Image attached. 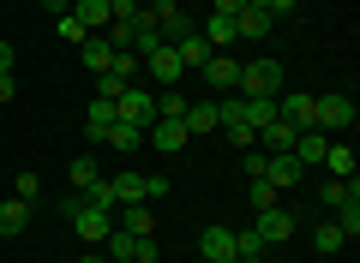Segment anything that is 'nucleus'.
I'll return each instance as SVG.
<instances>
[{
	"mask_svg": "<svg viewBox=\"0 0 360 263\" xmlns=\"http://www.w3.org/2000/svg\"><path fill=\"white\" fill-rule=\"evenodd\" d=\"M295 138H300V132H295V126H288V120H270L264 132H258V150L283 156V150H295Z\"/></svg>",
	"mask_w": 360,
	"mask_h": 263,
	"instance_id": "aec40b11",
	"label": "nucleus"
},
{
	"mask_svg": "<svg viewBox=\"0 0 360 263\" xmlns=\"http://www.w3.org/2000/svg\"><path fill=\"white\" fill-rule=\"evenodd\" d=\"M150 18H156V30H162V42H174V36H186V30H198L193 18L180 13V0H156V6H150Z\"/></svg>",
	"mask_w": 360,
	"mask_h": 263,
	"instance_id": "6e6552de",
	"label": "nucleus"
},
{
	"mask_svg": "<svg viewBox=\"0 0 360 263\" xmlns=\"http://www.w3.org/2000/svg\"><path fill=\"white\" fill-rule=\"evenodd\" d=\"M324 150H330V132H300L295 138V162L300 168H324Z\"/></svg>",
	"mask_w": 360,
	"mask_h": 263,
	"instance_id": "a211bd4d",
	"label": "nucleus"
},
{
	"mask_svg": "<svg viewBox=\"0 0 360 263\" xmlns=\"http://www.w3.org/2000/svg\"><path fill=\"white\" fill-rule=\"evenodd\" d=\"M324 168H330L336 180H354V150H348V144H330V150H324Z\"/></svg>",
	"mask_w": 360,
	"mask_h": 263,
	"instance_id": "bb28decb",
	"label": "nucleus"
},
{
	"mask_svg": "<svg viewBox=\"0 0 360 263\" xmlns=\"http://www.w3.org/2000/svg\"><path fill=\"white\" fill-rule=\"evenodd\" d=\"M198 72H205V84H210V90H234V78H240V60H229V54H210Z\"/></svg>",
	"mask_w": 360,
	"mask_h": 263,
	"instance_id": "f3484780",
	"label": "nucleus"
},
{
	"mask_svg": "<svg viewBox=\"0 0 360 263\" xmlns=\"http://www.w3.org/2000/svg\"><path fill=\"white\" fill-rule=\"evenodd\" d=\"M144 72H150L156 84H168V90H174L180 78H186V66H180V54H174V48H168V42H162V48H156V54H144Z\"/></svg>",
	"mask_w": 360,
	"mask_h": 263,
	"instance_id": "1a4fd4ad",
	"label": "nucleus"
},
{
	"mask_svg": "<svg viewBox=\"0 0 360 263\" xmlns=\"http://www.w3.org/2000/svg\"><path fill=\"white\" fill-rule=\"evenodd\" d=\"M348 126H354V96L348 90L319 96V132H348Z\"/></svg>",
	"mask_w": 360,
	"mask_h": 263,
	"instance_id": "39448f33",
	"label": "nucleus"
},
{
	"mask_svg": "<svg viewBox=\"0 0 360 263\" xmlns=\"http://www.w3.org/2000/svg\"><path fill=\"white\" fill-rule=\"evenodd\" d=\"M240 6H246V0H210V13H229V18L240 13Z\"/></svg>",
	"mask_w": 360,
	"mask_h": 263,
	"instance_id": "4c0bfd02",
	"label": "nucleus"
},
{
	"mask_svg": "<svg viewBox=\"0 0 360 263\" xmlns=\"http://www.w3.org/2000/svg\"><path fill=\"white\" fill-rule=\"evenodd\" d=\"M186 132H217V102H186Z\"/></svg>",
	"mask_w": 360,
	"mask_h": 263,
	"instance_id": "393cba45",
	"label": "nucleus"
},
{
	"mask_svg": "<svg viewBox=\"0 0 360 263\" xmlns=\"http://www.w3.org/2000/svg\"><path fill=\"white\" fill-rule=\"evenodd\" d=\"M108 13H115V25H132L144 6H139V0H108Z\"/></svg>",
	"mask_w": 360,
	"mask_h": 263,
	"instance_id": "e433bc0d",
	"label": "nucleus"
},
{
	"mask_svg": "<svg viewBox=\"0 0 360 263\" xmlns=\"http://www.w3.org/2000/svg\"><path fill=\"white\" fill-rule=\"evenodd\" d=\"M78 60H84V66H90V72L103 78V72H108V66H115V48H108V36H90V42H84V48H78Z\"/></svg>",
	"mask_w": 360,
	"mask_h": 263,
	"instance_id": "5701e85b",
	"label": "nucleus"
},
{
	"mask_svg": "<svg viewBox=\"0 0 360 263\" xmlns=\"http://www.w3.org/2000/svg\"><path fill=\"white\" fill-rule=\"evenodd\" d=\"M168 48L180 54V66H186V72H198V66H205L210 54H217V48H210V42H205V36H198V30H186V36H174V42H168Z\"/></svg>",
	"mask_w": 360,
	"mask_h": 263,
	"instance_id": "f8f14e48",
	"label": "nucleus"
},
{
	"mask_svg": "<svg viewBox=\"0 0 360 263\" xmlns=\"http://www.w3.org/2000/svg\"><path fill=\"white\" fill-rule=\"evenodd\" d=\"M103 144H108V150H120V156H132V150L144 144V132H139V126H127V120H115V126L103 132Z\"/></svg>",
	"mask_w": 360,
	"mask_h": 263,
	"instance_id": "4be33fe9",
	"label": "nucleus"
},
{
	"mask_svg": "<svg viewBox=\"0 0 360 263\" xmlns=\"http://www.w3.org/2000/svg\"><path fill=\"white\" fill-rule=\"evenodd\" d=\"M324 203L342 210V203H360V180H324Z\"/></svg>",
	"mask_w": 360,
	"mask_h": 263,
	"instance_id": "a878e982",
	"label": "nucleus"
},
{
	"mask_svg": "<svg viewBox=\"0 0 360 263\" xmlns=\"http://www.w3.org/2000/svg\"><path fill=\"white\" fill-rule=\"evenodd\" d=\"M108 126H115V102H108V96H96V102L84 108V132H90V144H103V132H108Z\"/></svg>",
	"mask_w": 360,
	"mask_h": 263,
	"instance_id": "412c9836",
	"label": "nucleus"
},
{
	"mask_svg": "<svg viewBox=\"0 0 360 263\" xmlns=\"http://www.w3.org/2000/svg\"><path fill=\"white\" fill-rule=\"evenodd\" d=\"M156 114H162V120H186V96H180V90H162V96H156Z\"/></svg>",
	"mask_w": 360,
	"mask_h": 263,
	"instance_id": "7c9ffc66",
	"label": "nucleus"
},
{
	"mask_svg": "<svg viewBox=\"0 0 360 263\" xmlns=\"http://www.w3.org/2000/svg\"><path fill=\"white\" fill-rule=\"evenodd\" d=\"M234 96H283V60H240V78H234Z\"/></svg>",
	"mask_w": 360,
	"mask_h": 263,
	"instance_id": "f257e3e1",
	"label": "nucleus"
},
{
	"mask_svg": "<svg viewBox=\"0 0 360 263\" xmlns=\"http://www.w3.org/2000/svg\"><path fill=\"white\" fill-rule=\"evenodd\" d=\"M25 227H30V203H25V198H0V234L18 239Z\"/></svg>",
	"mask_w": 360,
	"mask_h": 263,
	"instance_id": "6ab92c4d",
	"label": "nucleus"
},
{
	"mask_svg": "<svg viewBox=\"0 0 360 263\" xmlns=\"http://www.w3.org/2000/svg\"><path fill=\"white\" fill-rule=\"evenodd\" d=\"M234 263H264V251H258V257H234Z\"/></svg>",
	"mask_w": 360,
	"mask_h": 263,
	"instance_id": "37998d69",
	"label": "nucleus"
},
{
	"mask_svg": "<svg viewBox=\"0 0 360 263\" xmlns=\"http://www.w3.org/2000/svg\"><path fill=\"white\" fill-rule=\"evenodd\" d=\"M139 72H144V60H139V54H132V48H115V66H108V78H127V84H132Z\"/></svg>",
	"mask_w": 360,
	"mask_h": 263,
	"instance_id": "c85d7f7f",
	"label": "nucleus"
},
{
	"mask_svg": "<svg viewBox=\"0 0 360 263\" xmlns=\"http://www.w3.org/2000/svg\"><path fill=\"white\" fill-rule=\"evenodd\" d=\"M78 263H108V257H103V251H90V257H78Z\"/></svg>",
	"mask_w": 360,
	"mask_h": 263,
	"instance_id": "79ce46f5",
	"label": "nucleus"
},
{
	"mask_svg": "<svg viewBox=\"0 0 360 263\" xmlns=\"http://www.w3.org/2000/svg\"><path fill=\"white\" fill-rule=\"evenodd\" d=\"M37 6H42V13H54V18L66 13V0H37Z\"/></svg>",
	"mask_w": 360,
	"mask_h": 263,
	"instance_id": "a19ab883",
	"label": "nucleus"
},
{
	"mask_svg": "<svg viewBox=\"0 0 360 263\" xmlns=\"http://www.w3.org/2000/svg\"><path fill=\"white\" fill-rule=\"evenodd\" d=\"M108 186H115V210L120 203H150V174H132L127 168V174H115Z\"/></svg>",
	"mask_w": 360,
	"mask_h": 263,
	"instance_id": "9b49d317",
	"label": "nucleus"
},
{
	"mask_svg": "<svg viewBox=\"0 0 360 263\" xmlns=\"http://www.w3.org/2000/svg\"><path fill=\"white\" fill-rule=\"evenodd\" d=\"M246 186H252V215L276 203V186H270V180H246Z\"/></svg>",
	"mask_w": 360,
	"mask_h": 263,
	"instance_id": "72a5a7b5",
	"label": "nucleus"
},
{
	"mask_svg": "<svg viewBox=\"0 0 360 263\" xmlns=\"http://www.w3.org/2000/svg\"><path fill=\"white\" fill-rule=\"evenodd\" d=\"M13 198H25L30 210H37V198H42V180H37V174H18V180H13Z\"/></svg>",
	"mask_w": 360,
	"mask_h": 263,
	"instance_id": "473e14b6",
	"label": "nucleus"
},
{
	"mask_svg": "<svg viewBox=\"0 0 360 263\" xmlns=\"http://www.w3.org/2000/svg\"><path fill=\"white\" fill-rule=\"evenodd\" d=\"M150 263H162V257H150Z\"/></svg>",
	"mask_w": 360,
	"mask_h": 263,
	"instance_id": "a18cd8bd",
	"label": "nucleus"
},
{
	"mask_svg": "<svg viewBox=\"0 0 360 263\" xmlns=\"http://www.w3.org/2000/svg\"><path fill=\"white\" fill-rule=\"evenodd\" d=\"M198 36H205L210 48H229V42H234V18H229V13H210V18H205V30H198Z\"/></svg>",
	"mask_w": 360,
	"mask_h": 263,
	"instance_id": "b1692460",
	"label": "nucleus"
},
{
	"mask_svg": "<svg viewBox=\"0 0 360 263\" xmlns=\"http://www.w3.org/2000/svg\"><path fill=\"white\" fill-rule=\"evenodd\" d=\"M120 227H127L132 239H156V215H150V203H120Z\"/></svg>",
	"mask_w": 360,
	"mask_h": 263,
	"instance_id": "dca6fc26",
	"label": "nucleus"
},
{
	"mask_svg": "<svg viewBox=\"0 0 360 263\" xmlns=\"http://www.w3.org/2000/svg\"><path fill=\"white\" fill-rule=\"evenodd\" d=\"M0 72H13V42L0 36Z\"/></svg>",
	"mask_w": 360,
	"mask_h": 263,
	"instance_id": "58836bf2",
	"label": "nucleus"
},
{
	"mask_svg": "<svg viewBox=\"0 0 360 263\" xmlns=\"http://www.w3.org/2000/svg\"><path fill=\"white\" fill-rule=\"evenodd\" d=\"M276 120H288L295 132H319V96H307V90H283V96H276Z\"/></svg>",
	"mask_w": 360,
	"mask_h": 263,
	"instance_id": "7ed1b4c3",
	"label": "nucleus"
},
{
	"mask_svg": "<svg viewBox=\"0 0 360 263\" xmlns=\"http://www.w3.org/2000/svg\"><path fill=\"white\" fill-rule=\"evenodd\" d=\"M198 257L234 263V257H240V251H234V227H205V234H198Z\"/></svg>",
	"mask_w": 360,
	"mask_h": 263,
	"instance_id": "ddd939ff",
	"label": "nucleus"
},
{
	"mask_svg": "<svg viewBox=\"0 0 360 263\" xmlns=\"http://www.w3.org/2000/svg\"><path fill=\"white\" fill-rule=\"evenodd\" d=\"M13 102V72H0V108Z\"/></svg>",
	"mask_w": 360,
	"mask_h": 263,
	"instance_id": "ea45409f",
	"label": "nucleus"
},
{
	"mask_svg": "<svg viewBox=\"0 0 360 263\" xmlns=\"http://www.w3.org/2000/svg\"><path fill=\"white\" fill-rule=\"evenodd\" d=\"M78 198H84V203H96V210H115V186H108V180H96V186H84Z\"/></svg>",
	"mask_w": 360,
	"mask_h": 263,
	"instance_id": "2f4dec72",
	"label": "nucleus"
},
{
	"mask_svg": "<svg viewBox=\"0 0 360 263\" xmlns=\"http://www.w3.org/2000/svg\"><path fill=\"white\" fill-rule=\"evenodd\" d=\"M66 13H72L78 25L90 30V36H103V30L115 25V13H108V0H72V6H66Z\"/></svg>",
	"mask_w": 360,
	"mask_h": 263,
	"instance_id": "9d476101",
	"label": "nucleus"
},
{
	"mask_svg": "<svg viewBox=\"0 0 360 263\" xmlns=\"http://www.w3.org/2000/svg\"><path fill=\"white\" fill-rule=\"evenodd\" d=\"M144 132H150V144H156V150H162V156H180V150H186V144H193V132H186V126H180V120H162V114H156V120L144 126Z\"/></svg>",
	"mask_w": 360,
	"mask_h": 263,
	"instance_id": "0eeeda50",
	"label": "nucleus"
},
{
	"mask_svg": "<svg viewBox=\"0 0 360 263\" xmlns=\"http://www.w3.org/2000/svg\"><path fill=\"white\" fill-rule=\"evenodd\" d=\"M252 227H258V239H264V245H283V239L295 234L300 222L283 210V203H270V210H258V215H252Z\"/></svg>",
	"mask_w": 360,
	"mask_h": 263,
	"instance_id": "423d86ee",
	"label": "nucleus"
},
{
	"mask_svg": "<svg viewBox=\"0 0 360 263\" xmlns=\"http://www.w3.org/2000/svg\"><path fill=\"white\" fill-rule=\"evenodd\" d=\"M115 120H127V126H139V132H144V126L156 120V96H150V90H139V84H127L115 96Z\"/></svg>",
	"mask_w": 360,
	"mask_h": 263,
	"instance_id": "20e7f679",
	"label": "nucleus"
},
{
	"mask_svg": "<svg viewBox=\"0 0 360 263\" xmlns=\"http://www.w3.org/2000/svg\"><path fill=\"white\" fill-rule=\"evenodd\" d=\"M300 174H307V168L295 162V150H283V156H270V168H264V180L276 191H288V186H300Z\"/></svg>",
	"mask_w": 360,
	"mask_h": 263,
	"instance_id": "4468645a",
	"label": "nucleus"
},
{
	"mask_svg": "<svg viewBox=\"0 0 360 263\" xmlns=\"http://www.w3.org/2000/svg\"><path fill=\"white\" fill-rule=\"evenodd\" d=\"M66 222H72V234L84 239V245H103L108 227H115V210H96V203L72 198V203H66Z\"/></svg>",
	"mask_w": 360,
	"mask_h": 263,
	"instance_id": "f03ea898",
	"label": "nucleus"
},
{
	"mask_svg": "<svg viewBox=\"0 0 360 263\" xmlns=\"http://www.w3.org/2000/svg\"><path fill=\"white\" fill-rule=\"evenodd\" d=\"M60 36H66V42H78V48H84V42H90V30H84V25H78V18H72V13H60Z\"/></svg>",
	"mask_w": 360,
	"mask_h": 263,
	"instance_id": "c9c22d12",
	"label": "nucleus"
},
{
	"mask_svg": "<svg viewBox=\"0 0 360 263\" xmlns=\"http://www.w3.org/2000/svg\"><path fill=\"white\" fill-rule=\"evenodd\" d=\"M66 180H72V186H78V191H84V186H96V180H103V168L90 162V156H78V162H72V168H66Z\"/></svg>",
	"mask_w": 360,
	"mask_h": 263,
	"instance_id": "c756f323",
	"label": "nucleus"
},
{
	"mask_svg": "<svg viewBox=\"0 0 360 263\" xmlns=\"http://www.w3.org/2000/svg\"><path fill=\"white\" fill-rule=\"evenodd\" d=\"M342 227H336V222H324V227H312V251H324V257H330V251H342Z\"/></svg>",
	"mask_w": 360,
	"mask_h": 263,
	"instance_id": "cd10ccee",
	"label": "nucleus"
},
{
	"mask_svg": "<svg viewBox=\"0 0 360 263\" xmlns=\"http://www.w3.org/2000/svg\"><path fill=\"white\" fill-rule=\"evenodd\" d=\"M60 263H66V257H60Z\"/></svg>",
	"mask_w": 360,
	"mask_h": 263,
	"instance_id": "49530a36",
	"label": "nucleus"
},
{
	"mask_svg": "<svg viewBox=\"0 0 360 263\" xmlns=\"http://www.w3.org/2000/svg\"><path fill=\"white\" fill-rule=\"evenodd\" d=\"M270 30H276V18H270V13H258V6H240V13H234V42H240V36H270Z\"/></svg>",
	"mask_w": 360,
	"mask_h": 263,
	"instance_id": "2eb2a0df",
	"label": "nucleus"
},
{
	"mask_svg": "<svg viewBox=\"0 0 360 263\" xmlns=\"http://www.w3.org/2000/svg\"><path fill=\"white\" fill-rule=\"evenodd\" d=\"M198 263H222V257H198Z\"/></svg>",
	"mask_w": 360,
	"mask_h": 263,
	"instance_id": "c03bdc74",
	"label": "nucleus"
},
{
	"mask_svg": "<svg viewBox=\"0 0 360 263\" xmlns=\"http://www.w3.org/2000/svg\"><path fill=\"white\" fill-rule=\"evenodd\" d=\"M240 168H246V180H264V168H270V150H258V144H252Z\"/></svg>",
	"mask_w": 360,
	"mask_h": 263,
	"instance_id": "f704fd0d",
	"label": "nucleus"
}]
</instances>
